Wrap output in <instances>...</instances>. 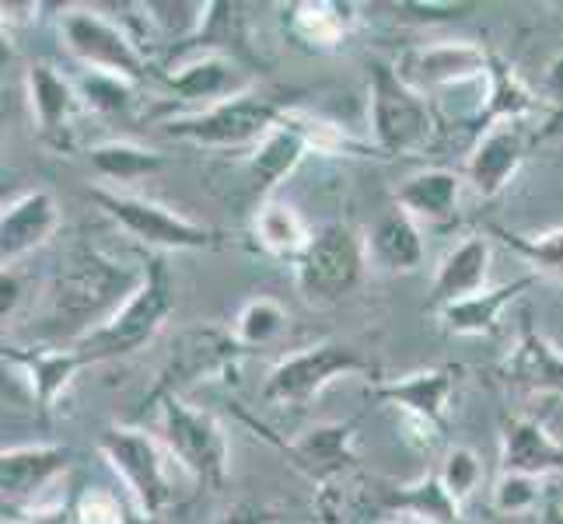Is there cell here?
<instances>
[{
  "mask_svg": "<svg viewBox=\"0 0 563 524\" xmlns=\"http://www.w3.org/2000/svg\"><path fill=\"white\" fill-rule=\"evenodd\" d=\"M147 277V266H126L106 256L95 245H74L56 263L49 283V312L46 328L53 336H64L67 346L85 339L95 328H102L120 308L137 294Z\"/></svg>",
  "mask_w": 563,
  "mask_h": 524,
  "instance_id": "obj_1",
  "label": "cell"
},
{
  "mask_svg": "<svg viewBox=\"0 0 563 524\" xmlns=\"http://www.w3.org/2000/svg\"><path fill=\"white\" fill-rule=\"evenodd\" d=\"M290 109H298L295 91L256 85L228 102H218L192 115H179V120H168L165 133L172 141H189L200 147H218V150L249 147L252 150L284 123V115Z\"/></svg>",
  "mask_w": 563,
  "mask_h": 524,
  "instance_id": "obj_2",
  "label": "cell"
},
{
  "mask_svg": "<svg viewBox=\"0 0 563 524\" xmlns=\"http://www.w3.org/2000/svg\"><path fill=\"white\" fill-rule=\"evenodd\" d=\"M367 123L372 144L382 158H413L434 144L438 120L427 94L402 81L396 64L372 56L367 60Z\"/></svg>",
  "mask_w": 563,
  "mask_h": 524,
  "instance_id": "obj_3",
  "label": "cell"
},
{
  "mask_svg": "<svg viewBox=\"0 0 563 524\" xmlns=\"http://www.w3.org/2000/svg\"><path fill=\"white\" fill-rule=\"evenodd\" d=\"M172 312H176V280H172L165 256H151L147 277L137 294H133L102 328H95V333L77 339L74 346L91 360V367L130 357L162 333Z\"/></svg>",
  "mask_w": 563,
  "mask_h": 524,
  "instance_id": "obj_4",
  "label": "cell"
},
{
  "mask_svg": "<svg viewBox=\"0 0 563 524\" xmlns=\"http://www.w3.org/2000/svg\"><path fill=\"white\" fill-rule=\"evenodd\" d=\"M64 49L91 74H112L141 85L151 77V53L133 35L126 18H109L99 8H67L60 14Z\"/></svg>",
  "mask_w": 563,
  "mask_h": 524,
  "instance_id": "obj_5",
  "label": "cell"
},
{
  "mask_svg": "<svg viewBox=\"0 0 563 524\" xmlns=\"http://www.w3.org/2000/svg\"><path fill=\"white\" fill-rule=\"evenodd\" d=\"M154 413H158V431L168 455L183 465L200 490L218 493L228 482V465H231L228 434L218 423V416L189 405L183 395L158 399L154 402Z\"/></svg>",
  "mask_w": 563,
  "mask_h": 524,
  "instance_id": "obj_6",
  "label": "cell"
},
{
  "mask_svg": "<svg viewBox=\"0 0 563 524\" xmlns=\"http://www.w3.org/2000/svg\"><path fill=\"white\" fill-rule=\"evenodd\" d=\"M354 375H378L375 360L364 349L340 343V339H322L316 346H305L298 354L280 357L269 375L263 378L260 399L266 405H287V410H301L312 402L325 384L336 378H354Z\"/></svg>",
  "mask_w": 563,
  "mask_h": 524,
  "instance_id": "obj_7",
  "label": "cell"
},
{
  "mask_svg": "<svg viewBox=\"0 0 563 524\" xmlns=\"http://www.w3.org/2000/svg\"><path fill=\"white\" fill-rule=\"evenodd\" d=\"M367 269V245L346 221L322 224L295 263L298 294L308 304H336L354 294Z\"/></svg>",
  "mask_w": 563,
  "mask_h": 524,
  "instance_id": "obj_8",
  "label": "cell"
},
{
  "mask_svg": "<svg viewBox=\"0 0 563 524\" xmlns=\"http://www.w3.org/2000/svg\"><path fill=\"white\" fill-rule=\"evenodd\" d=\"M91 200L102 207V213L120 224L130 238H137L147 248L158 252H210L221 248L224 235L207 224H197L186 213L172 210L158 200L133 197L120 189H91Z\"/></svg>",
  "mask_w": 563,
  "mask_h": 524,
  "instance_id": "obj_9",
  "label": "cell"
},
{
  "mask_svg": "<svg viewBox=\"0 0 563 524\" xmlns=\"http://www.w3.org/2000/svg\"><path fill=\"white\" fill-rule=\"evenodd\" d=\"M99 451L109 461V469L123 479L126 500L144 517L158 521L172 503V479L158 441L137 426H106L99 434Z\"/></svg>",
  "mask_w": 563,
  "mask_h": 524,
  "instance_id": "obj_10",
  "label": "cell"
},
{
  "mask_svg": "<svg viewBox=\"0 0 563 524\" xmlns=\"http://www.w3.org/2000/svg\"><path fill=\"white\" fill-rule=\"evenodd\" d=\"M242 354H245V346L235 339V333H224V328H213V325L186 328V333L172 343L168 360L162 367L158 381H154L147 402L154 405L165 395H183L186 388L197 384L200 378L207 381L210 375L235 371Z\"/></svg>",
  "mask_w": 563,
  "mask_h": 524,
  "instance_id": "obj_11",
  "label": "cell"
},
{
  "mask_svg": "<svg viewBox=\"0 0 563 524\" xmlns=\"http://www.w3.org/2000/svg\"><path fill=\"white\" fill-rule=\"evenodd\" d=\"M459 375H462L459 364H434L393 381H375L367 388V402L393 405L406 420H413L423 434H431L438 441L449 431V405Z\"/></svg>",
  "mask_w": 563,
  "mask_h": 524,
  "instance_id": "obj_12",
  "label": "cell"
},
{
  "mask_svg": "<svg viewBox=\"0 0 563 524\" xmlns=\"http://www.w3.org/2000/svg\"><path fill=\"white\" fill-rule=\"evenodd\" d=\"M487 67H490V46L470 43V38L423 43V46L406 49L396 60L399 77L420 94L452 88V85L487 81Z\"/></svg>",
  "mask_w": 563,
  "mask_h": 524,
  "instance_id": "obj_13",
  "label": "cell"
},
{
  "mask_svg": "<svg viewBox=\"0 0 563 524\" xmlns=\"http://www.w3.org/2000/svg\"><path fill=\"white\" fill-rule=\"evenodd\" d=\"M25 91H29V109H32L38 141L53 150H70L74 123H77V115L85 112L77 81L64 77L53 64L38 60L25 70Z\"/></svg>",
  "mask_w": 563,
  "mask_h": 524,
  "instance_id": "obj_14",
  "label": "cell"
},
{
  "mask_svg": "<svg viewBox=\"0 0 563 524\" xmlns=\"http://www.w3.org/2000/svg\"><path fill=\"white\" fill-rule=\"evenodd\" d=\"M4 367L22 371V378L29 381L38 423H43V431H46L49 420H53L56 402H60V395L70 388V381L81 375L85 367H91V360L77 346H38V349H29V346H8L4 343Z\"/></svg>",
  "mask_w": 563,
  "mask_h": 524,
  "instance_id": "obj_15",
  "label": "cell"
},
{
  "mask_svg": "<svg viewBox=\"0 0 563 524\" xmlns=\"http://www.w3.org/2000/svg\"><path fill=\"white\" fill-rule=\"evenodd\" d=\"M532 144H539V133H532L526 123H508L483 133L470 150V161H465V182L479 200L500 197L518 168L529 161Z\"/></svg>",
  "mask_w": 563,
  "mask_h": 524,
  "instance_id": "obj_16",
  "label": "cell"
},
{
  "mask_svg": "<svg viewBox=\"0 0 563 524\" xmlns=\"http://www.w3.org/2000/svg\"><path fill=\"white\" fill-rule=\"evenodd\" d=\"M165 88L183 102H203V109L235 99V94L256 88V77L252 67L242 60H231L221 53H200V56H186L176 67H168L158 74Z\"/></svg>",
  "mask_w": 563,
  "mask_h": 524,
  "instance_id": "obj_17",
  "label": "cell"
},
{
  "mask_svg": "<svg viewBox=\"0 0 563 524\" xmlns=\"http://www.w3.org/2000/svg\"><path fill=\"white\" fill-rule=\"evenodd\" d=\"M354 431H357V420L322 423V426H312L308 434H301L298 441L280 444V451L301 476L312 479L319 490L340 487V479L346 472H354L361 461L354 448Z\"/></svg>",
  "mask_w": 563,
  "mask_h": 524,
  "instance_id": "obj_18",
  "label": "cell"
},
{
  "mask_svg": "<svg viewBox=\"0 0 563 524\" xmlns=\"http://www.w3.org/2000/svg\"><path fill=\"white\" fill-rule=\"evenodd\" d=\"M494 375L500 384L518 388V392L563 395V354L539 333L532 312H521L518 343L511 354L494 367Z\"/></svg>",
  "mask_w": 563,
  "mask_h": 524,
  "instance_id": "obj_19",
  "label": "cell"
},
{
  "mask_svg": "<svg viewBox=\"0 0 563 524\" xmlns=\"http://www.w3.org/2000/svg\"><path fill=\"white\" fill-rule=\"evenodd\" d=\"M290 112L284 115V123L269 133L266 141H260L245 154V161H242V186L249 192L252 210L266 200H274L280 182H287V175H295V168L308 158V150H312L308 147V137L298 130V123L290 120Z\"/></svg>",
  "mask_w": 563,
  "mask_h": 524,
  "instance_id": "obj_20",
  "label": "cell"
},
{
  "mask_svg": "<svg viewBox=\"0 0 563 524\" xmlns=\"http://www.w3.org/2000/svg\"><path fill=\"white\" fill-rule=\"evenodd\" d=\"M74 461L64 444H18L0 455V490L4 511H25L53 479H60Z\"/></svg>",
  "mask_w": 563,
  "mask_h": 524,
  "instance_id": "obj_21",
  "label": "cell"
},
{
  "mask_svg": "<svg viewBox=\"0 0 563 524\" xmlns=\"http://www.w3.org/2000/svg\"><path fill=\"white\" fill-rule=\"evenodd\" d=\"M361 8L343 0H298L280 8V29L298 49L336 53L361 29Z\"/></svg>",
  "mask_w": 563,
  "mask_h": 524,
  "instance_id": "obj_22",
  "label": "cell"
},
{
  "mask_svg": "<svg viewBox=\"0 0 563 524\" xmlns=\"http://www.w3.org/2000/svg\"><path fill=\"white\" fill-rule=\"evenodd\" d=\"M60 227V207H56L49 189H25L11 203H4L0 218V259L4 269H14L18 259L46 245L53 231Z\"/></svg>",
  "mask_w": 563,
  "mask_h": 524,
  "instance_id": "obj_23",
  "label": "cell"
},
{
  "mask_svg": "<svg viewBox=\"0 0 563 524\" xmlns=\"http://www.w3.org/2000/svg\"><path fill=\"white\" fill-rule=\"evenodd\" d=\"M483 85H487V99H483V105L470 115V123H465V133H470L473 144L483 133H490L497 126L526 123L539 109L532 88L521 81V74L515 70V64H508V56H500L497 49H490V67Z\"/></svg>",
  "mask_w": 563,
  "mask_h": 524,
  "instance_id": "obj_24",
  "label": "cell"
},
{
  "mask_svg": "<svg viewBox=\"0 0 563 524\" xmlns=\"http://www.w3.org/2000/svg\"><path fill=\"white\" fill-rule=\"evenodd\" d=\"M500 472L553 479L563 472V444L536 416H504L500 423Z\"/></svg>",
  "mask_w": 563,
  "mask_h": 524,
  "instance_id": "obj_25",
  "label": "cell"
},
{
  "mask_svg": "<svg viewBox=\"0 0 563 524\" xmlns=\"http://www.w3.org/2000/svg\"><path fill=\"white\" fill-rule=\"evenodd\" d=\"M490 235H470L462 238L449 256L441 259L438 277L431 283V298H427V312H441L455 301H465L473 294H483L490 280Z\"/></svg>",
  "mask_w": 563,
  "mask_h": 524,
  "instance_id": "obj_26",
  "label": "cell"
},
{
  "mask_svg": "<svg viewBox=\"0 0 563 524\" xmlns=\"http://www.w3.org/2000/svg\"><path fill=\"white\" fill-rule=\"evenodd\" d=\"M465 175L452 168H423L396 189V207L410 213L417 224L449 227L459 218Z\"/></svg>",
  "mask_w": 563,
  "mask_h": 524,
  "instance_id": "obj_27",
  "label": "cell"
},
{
  "mask_svg": "<svg viewBox=\"0 0 563 524\" xmlns=\"http://www.w3.org/2000/svg\"><path fill=\"white\" fill-rule=\"evenodd\" d=\"M316 231L305 224V218L298 213V207H290L284 200H266L256 210H249V238L263 256L277 259V263H290L295 266L301 259V252L308 248Z\"/></svg>",
  "mask_w": 563,
  "mask_h": 524,
  "instance_id": "obj_28",
  "label": "cell"
},
{
  "mask_svg": "<svg viewBox=\"0 0 563 524\" xmlns=\"http://www.w3.org/2000/svg\"><path fill=\"white\" fill-rule=\"evenodd\" d=\"M364 245H367V263L378 266L382 274H417L423 263L420 224L399 207L382 213L375 227L367 231Z\"/></svg>",
  "mask_w": 563,
  "mask_h": 524,
  "instance_id": "obj_29",
  "label": "cell"
},
{
  "mask_svg": "<svg viewBox=\"0 0 563 524\" xmlns=\"http://www.w3.org/2000/svg\"><path fill=\"white\" fill-rule=\"evenodd\" d=\"M536 280L539 277H518L511 283L487 287L483 294L455 301V304L441 308V312H434V315L441 319L444 333H452V336H494L497 333V322H500V312L518 294H526L529 287H536Z\"/></svg>",
  "mask_w": 563,
  "mask_h": 524,
  "instance_id": "obj_30",
  "label": "cell"
},
{
  "mask_svg": "<svg viewBox=\"0 0 563 524\" xmlns=\"http://www.w3.org/2000/svg\"><path fill=\"white\" fill-rule=\"evenodd\" d=\"M382 514H417L431 524H459L462 517V503L444 490V482L438 472H427L417 482H406V487H385L378 493Z\"/></svg>",
  "mask_w": 563,
  "mask_h": 524,
  "instance_id": "obj_31",
  "label": "cell"
},
{
  "mask_svg": "<svg viewBox=\"0 0 563 524\" xmlns=\"http://www.w3.org/2000/svg\"><path fill=\"white\" fill-rule=\"evenodd\" d=\"M88 161L109 182H137V179H147V175L165 168V158H162L158 150L141 147V144H133V141L95 144L88 150Z\"/></svg>",
  "mask_w": 563,
  "mask_h": 524,
  "instance_id": "obj_32",
  "label": "cell"
},
{
  "mask_svg": "<svg viewBox=\"0 0 563 524\" xmlns=\"http://www.w3.org/2000/svg\"><path fill=\"white\" fill-rule=\"evenodd\" d=\"M487 235L500 238L515 256H521L529 266H536V274L556 277L563 283V224L539 231V235H521V231L500 227V224H487Z\"/></svg>",
  "mask_w": 563,
  "mask_h": 524,
  "instance_id": "obj_33",
  "label": "cell"
},
{
  "mask_svg": "<svg viewBox=\"0 0 563 524\" xmlns=\"http://www.w3.org/2000/svg\"><path fill=\"white\" fill-rule=\"evenodd\" d=\"M287 308L274 298H252L242 304V312L235 315V339L245 346V354L249 349H256V346H266V343H274L284 328H287Z\"/></svg>",
  "mask_w": 563,
  "mask_h": 524,
  "instance_id": "obj_34",
  "label": "cell"
},
{
  "mask_svg": "<svg viewBox=\"0 0 563 524\" xmlns=\"http://www.w3.org/2000/svg\"><path fill=\"white\" fill-rule=\"evenodd\" d=\"M77 91H81L85 109L99 112V115H123V112H130L133 102H137V85L123 81V77H112V74L85 70L77 77Z\"/></svg>",
  "mask_w": 563,
  "mask_h": 524,
  "instance_id": "obj_35",
  "label": "cell"
},
{
  "mask_svg": "<svg viewBox=\"0 0 563 524\" xmlns=\"http://www.w3.org/2000/svg\"><path fill=\"white\" fill-rule=\"evenodd\" d=\"M553 493L550 479H536V476H515V472H500L494 490H490V503L497 514H529L539 511L547 497Z\"/></svg>",
  "mask_w": 563,
  "mask_h": 524,
  "instance_id": "obj_36",
  "label": "cell"
},
{
  "mask_svg": "<svg viewBox=\"0 0 563 524\" xmlns=\"http://www.w3.org/2000/svg\"><path fill=\"white\" fill-rule=\"evenodd\" d=\"M444 490H449L459 503L470 500L479 490V479H483V461L473 448H449L444 455L441 469H438Z\"/></svg>",
  "mask_w": 563,
  "mask_h": 524,
  "instance_id": "obj_37",
  "label": "cell"
},
{
  "mask_svg": "<svg viewBox=\"0 0 563 524\" xmlns=\"http://www.w3.org/2000/svg\"><path fill=\"white\" fill-rule=\"evenodd\" d=\"M8 521L14 524H81V514H77V493L53 500V503H32L25 511H4Z\"/></svg>",
  "mask_w": 563,
  "mask_h": 524,
  "instance_id": "obj_38",
  "label": "cell"
},
{
  "mask_svg": "<svg viewBox=\"0 0 563 524\" xmlns=\"http://www.w3.org/2000/svg\"><path fill=\"white\" fill-rule=\"evenodd\" d=\"M287 514L274 503H263V500H242L235 503L231 511H224L213 524H280Z\"/></svg>",
  "mask_w": 563,
  "mask_h": 524,
  "instance_id": "obj_39",
  "label": "cell"
},
{
  "mask_svg": "<svg viewBox=\"0 0 563 524\" xmlns=\"http://www.w3.org/2000/svg\"><path fill=\"white\" fill-rule=\"evenodd\" d=\"M396 11H402V18H413V22L434 25V22H455V18H465L470 11H476V4H399Z\"/></svg>",
  "mask_w": 563,
  "mask_h": 524,
  "instance_id": "obj_40",
  "label": "cell"
},
{
  "mask_svg": "<svg viewBox=\"0 0 563 524\" xmlns=\"http://www.w3.org/2000/svg\"><path fill=\"white\" fill-rule=\"evenodd\" d=\"M547 99L553 105V120H563V53L547 67Z\"/></svg>",
  "mask_w": 563,
  "mask_h": 524,
  "instance_id": "obj_41",
  "label": "cell"
},
{
  "mask_svg": "<svg viewBox=\"0 0 563 524\" xmlns=\"http://www.w3.org/2000/svg\"><path fill=\"white\" fill-rule=\"evenodd\" d=\"M18 301H22V283H18L14 269H4V274H0V319L8 322L14 315Z\"/></svg>",
  "mask_w": 563,
  "mask_h": 524,
  "instance_id": "obj_42",
  "label": "cell"
},
{
  "mask_svg": "<svg viewBox=\"0 0 563 524\" xmlns=\"http://www.w3.org/2000/svg\"><path fill=\"white\" fill-rule=\"evenodd\" d=\"M536 514H539V524H563V500H560V493L553 490Z\"/></svg>",
  "mask_w": 563,
  "mask_h": 524,
  "instance_id": "obj_43",
  "label": "cell"
},
{
  "mask_svg": "<svg viewBox=\"0 0 563 524\" xmlns=\"http://www.w3.org/2000/svg\"><path fill=\"white\" fill-rule=\"evenodd\" d=\"M120 524H158L154 517H144L137 508H133L130 500H123V508H120Z\"/></svg>",
  "mask_w": 563,
  "mask_h": 524,
  "instance_id": "obj_44",
  "label": "cell"
},
{
  "mask_svg": "<svg viewBox=\"0 0 563 524\" xmlns=\"http://www.w3.org/2000/svg\"><path fill=\"white\" fill-rule=\"evenodd\" d=\"M375 524H431V521H423L417 514H382Z\"/></svg>",
  "mask_w": 563,
  "mask_h": 524,
  "instance_id": "obj_45",
  "label": "cell"
},
{
  "mask_svg": "<svg viewBox=\"0 0 563 524\" xmlns=\"http://www.w3.org/2000/svg\"><path fill=\"white\" fill-rule=\"evenodd\" d=\"M539 133V141H563V120H550L542 130H536Z\"/></svg>",
  "mask_w": 563,
  "mask_h": 524,
  "instance_id": "obj_46",
  "label": "cell"
},
{
  "mask_svg": "<svg viewBox=\"0 0 563 524\" xmlns=\"http://www.w3.org/2000/svg\"><path fill=\"white\" fill-rule=\"evenodd\" d=\"M4 524H14V521H8V517H4Z\"/></svg>",
  "mask_w": 563,
  "mask_h": 524,
  "instance_id": "obj_47",
  "label": "cell"
},
{
  "mask_svg": "<svg viewBox=\"0 0 563 524\" xmlns=\"http://www.w3.org/2000/svg\"><path fill=\"white\" fill-rule=\"evenodd\" d=\"M459 524H470V521H459Z\"/></svg>",
  "mask_w": 563,
  "mask_h": 524,
  "instance_id": "obj_48",
  "label": "cell"
}]
</instances>
